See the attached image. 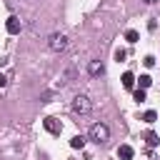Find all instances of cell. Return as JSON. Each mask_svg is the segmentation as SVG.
<instances>
[{"instance_id":"6da1fadb","label":"cell","mask_w":160,"mask_h":160,"mask_svg":"<svg viewBox=\"0 0 160 160\" xmlns=\"http://www.w3.org/2000/svg\"><path fill=\"white\" fill-rule=\"evenodd\" d=\"M88 138H90L92 142H98V145H105V142L110 140V128H108L105 122H95V125H90Z\"/></svg>"},{"instance_id":"3957f363","label":"cell","mask_w":160,"mask_h":160,"mask_svg":"<svg viewBox=\"0 0 160 160\" xmlns=\"http://www.w3.org/2000/svg\"><path fill=\"white\" fill-rule=\"evenodd\" d=\"M90 110H92V100H90L88 95L80 92V95L72 98V112H75V115H88Z\"/></svg>"},{"instance_id":"4fadbf2b","label":"cell","mask_w":160,"mask_h":160,"mask_svg":"<svg viewBox=\"0 0 160 160\" xmlns=\"http://www.w3.org/2000/svg\"><path fill=\"white\" fill-rule=\"evenodd\" d=\"M138 38H140L138 30H125V40H128V42H138Z\"/></svg>"},{"instance_id":"7c38bea8","label":"cell","mask_w":160,"mask_h":160,"mask_svg":"<svg viewBox=\"0 0 160 160\" xmlns=\"http://www.w3.org/2000/svg\"><path fill=\"white\" fill-rule=\"evenodd\" d=\"M132 98H135V102H145V100H148V95H145V90H142V88H138V90L132 92Z\"/></svg>"},{"instance_id":"7a4b0ae2","label":"cell","mask_w":160,"mask_h":160,"mask_svg":"<svg viewBox=\"0 0 160 160\" xmlns=\"http://www.w3.org/2000/svg\"><path fill=\"white\" fill-rule=\"evenodd\" d=\"M68 45H70V40H68V35H62V32H52V35L48 38V48H50L52 52H65Z\"/></svg>"},{"instance_id":"ba28073f","label":"cell","mask_w":160,"mask_h":160,"mask_svg":"<svg viewBox=\"0 0 160 160\" xmlns=\"http://www.w3.org/2000/svg\"><path fill=\"white\" fill-rule=\"evenodd\" d=\"M122 88H128V90L135 88V75L132 72H122Z\"/></svg>"},{"instance_id":"ac0fdd59","label":"cell","mask_w":160,"mask_h":160,"mask_svg":"<svg viewBox=\"0 0 160 160\" xmlns=\"http://www.w3.org/2000/svg\"><path fill=\"white\" fill-rule=\"evenodd\" d=\"M142 2H145V5H155L158 0H142Z\"/></svg>"},{"instance_id":"2e32d148","label":"cell","mask_w":160,"mask_h":160,"mask_svg":"<svg viewBox=\"0 0 160 160\" xmlns=\"http://www.w3.org/2000/svg\"><path fill=\"white\" fill-rule=\"evenodd\" d=\"M142 62H145V68H152V65H155V58H152V55H145Z\"/></svg>"},{"instance_id":"9a60e30c","label":"cell","mask_w":160,"mask_h":160,"mask_svg":"<svg viewBox=\"0 0 160 160\" xmlns=\"http://www.w3.org/2000/svg\"><path fill=\"white\" fill-rule=\"evenodd\" d=\"M125 58H128V52H125L122 48H118V50H115V60H118V62H122Z\"/></svg>"},{"instance_id":"277c9868","label":"cell","mask_w":160,"mask_h":160,"mask_svg":"<svg viewBox=\"0 0 160 160\" xmlns=\"http://www.w3.org/2000/svg\"><path fill=\"white\" fill-rule=\"evenodd\" d=\"M5 30H8L10 35H18V32L22 30V22H20V18L10 15V18H8V22H5Z\"/></svg>"},{"instance_id":"8992f818","label":"cell","mask_w":160,"mask_h":160,"mask_svg":"<svg viewBox=\"0 0 160 160\" xmlns=\"http://www.w3.org/2000/svg\"><path fill=\"white\" fill-rule=\"evenodd\" d=\"M42 125H45V130H48V132H52V135H60V132H62V125H60L55 118H45V120H42Z\"/></svg>"},{"instance_id":"e0dca14e","label":"cell","mask_w":160,"mask_h":160,"mask_svg":"<svg viewBox=\"0 0 160 160\" xmlns=\"http://www.w3.org/2000/svg\"><path fill=\"white\" fill-rule=\"evenodd\" d=\"M5 85H8V78H5L2 72H0V88H5Z\"/></svg>"},{"instance_id":"30bf717a","label":"cell","mask_w":160,"mask_h":160,"mask_svg":"<svg viewBox=\"0 0 160 160\" xmlns=\"http://www.w3.org/2000/svg\"><path fill=\"white\" fill-rule=\"evenodd\" d=\"M145 142H148L150 148H155V145L160 142V138H158V132H152V130H148V132H145Z\"/></svg>"},{"instance_id":"5bb4252c","label":"cell","mask_w":160,"mask_h":160,"mask_svg":"<svg viewBox=\"0 0 160 160\" xmlns=\"http://www.w3.org/2000/svg\"><path fill=\"white\" fill-rule=\"evenodd\" d=\"M142 120H145V122H155V120H158V112H155V110H148V112L142 115Z\"/></svg>"},{"instance_id":"9c48e42d","label":"cell","mask_w":160,"mask_h":160,"mask_svg":"<svg viewBox=\"0 0 160 160\" xmlns=\"http://www.w3.org/2000/svg\"><path fill=\"white\" fill-rule=\"evenodd\" d=\"M85 135H75V138H70V148H75V150H80V148H85Z\"/></svg>"},{"instance_id":"52a82bcc","label":"cell","mask_w":160,"mask_h":160,"mask_svg":"<svg viewBox=\"0 0 160 160\" xmlns=\"http://www.w3.org/2000/svg\"><path fill=\"white\" fill-rule=\"evenodd\" d=\"M132 155H135V150H132L130 145H120V148H118V158H120V160H132Z\"/></svg>"},{"instance_id":"5b68a950","label":"cell","mask_w":160,"mask_h":160,"mask_svg":"<svg viewBox=\"0 0 160 160\" xmlns=\"http://www.w3.org/2000/svg\"><path fill=\"white\" fill-rule=\"evenodd\" d=\"M88 72H90V78H98V75H102V72H105V65H102V60H90V62H88Z\"/></svg>"},{"instance_id":"8fae6325","label":"cell","mask_w":160,"mask_h":160,"mask_svg":"<svg viewBox=\"0 0 160 160\" xmlns=\"http://www.w3.org/2000/svg\"><path fill=\"white\" fill-rule=\"evenodd\" d=\"M138 82H140V88H142V90H148V88L152 85V78H150V75H140V80H138Z\"/></svg>"}]
</instances>
